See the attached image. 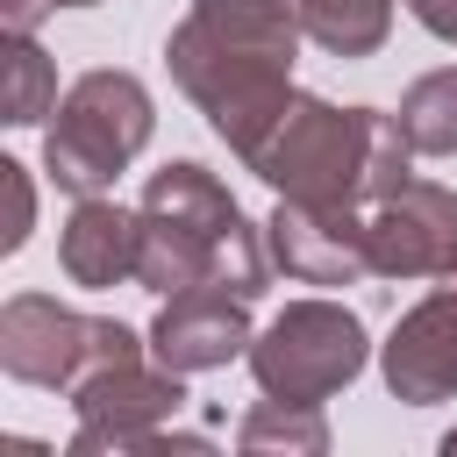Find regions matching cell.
Returning <instances> with one entry per match:
<instances>
[{
	"label": "cell",
	"mask_w": 457,
	"mask_h": 457,
	"mask_svg": "<svg viewBox=\"0 0 457 457\" xmlns=\"http://www.w3.org/2000/svg\"><path fill=\"white\" fill-rule=\"evenodd\" d=\"M250 171L286 193V200H343V207H378L414 179V143L400 114L378 107H336L321 93H293Z\"/></svg>",
	"instance_id": "7a4b0ae2"
},
{
	"label": "cell",
	"mask_w": 457,
	"mask_h": 457,
	"mask_svg": "<svg viewBox=\"0 0 457 457\" xmlns=\"http://www.w3.org/2000/svg\"><path fill=\"white\" fill-rule=\"evenodd\" d=\"M271 264L300 286H357L371 271V243H364V214L343 200H286L264 221Z\"/></svg>",
	"instance_id": "8992f818"
},
{
	"label": "cell",
	"mask_w": 457,
	"mask_h": 457,
	"mask_svg": "<svg viewBox=\"0 0 457 457\" xmlns=\"http://www.w3.org/2000/svg\"><path fill=\"white\" fill-rule=\"evenodd\" d=\"M57 0H0V21H7V36H36V21L50 14Z\"/></svg>",
	"instance_id": "ffe728a7"
},
{
	"label": "cell",
	"mask_w": 457,
	"mask_h": 457,
	"mask_svg": "<svg viewBox=\"0 0 457 457\" xmlns=\"http://www.w3.org/2000/svg\"><path fill=\"white\" fill-rule=\"evenodd\" d=\"M250 300L236 286H186L157 307L150 321V357L171 364L179 378L193 371H221L228 357H250Z\"/></svg>",
	"instance_id": "9c48e42d"
},
{
	"label": "cell",
	"mask_w": 457,
	"mask_h": 457,
	"mask_svg": "<svg viewBox=\"0 0 457 457\" xmlns=\"http://www.w3.org/2000/svg\"><path fill=\"white\" fill-rule=\"evenodd\" d=\"M400 129L414 143V157H457V64L443 71H421L407 93H400Z\"/></svg>",
	"instance_id": "2e32d148"
},
{
	"label": "cell",
	"mask_w": 457,
	"mask_h": 457,
	"mask_svg": "<svg viewBox=\"0 0 457 457\" xmlns=\"http://www.w3.org/2000/svg\"><path fill=\"white\" fill-rule=\"evenodd\" d=\"M378 371H386V393L407 407L457 400V286L450 278H436V293L393 321V336L378 343Z\"/></svg>",
	"instance_id": "30bf717a"
},
{
	"label": "cell",
	"mask_w": 457,
	"mask_h": 457,
	"mask_svg": "<svg viewBox=\"0 0 457 457\" xmlns=\"http://www.w3.org/2000/svg\"><path fill=\"white\" fill-rule=\"evenodd\" d=\"M371 343H364V321L336 300H293L286 314H271V328H257L250 343V378L257 393L271 400H328L343 393L357 371H364Z\"/></svg>",
	"instance_id": "277c9868"
},
{
	"label": "cell",
	"mask_w": 457,
	"mask_h": 457,
	"mask_svg": "<svg viewBox=\"0 0 457 457\" xmlns=\"http://www.w3.org/2000/svg\"><path fill=\"white\" fill-rule=\"evenodd\" d=\"M293 14L328 57H371L393 36V0H293Z\"/></svg>",
	"instance_id": "5bb4252c"
},
{
	"label": "cell",
	"mask_w": 457,
	"mask_h": 457,
	"mask_svg": "<svg viewBox=\"0 0 457 457\" xmlns=\"http://www.w3.org/2000/svg\"><path fill=\"white\" fill-rule=\"evenodd\" d=\"M93 314H71L57 307L50 293H14L0 307V371L21 378V386H50V393H71L86 357H93Z\"/></svg>",
	"instance_id": "ba28073f"
},
{
	"label": "cell",
	"mask_w": 457,
	"mask_h": 457,
	"mask_svg": "<svg viewBox=\"0 0 457 457\" xmlns=\"http://www.w3.org/2000/svg\"><path fill=\"white\" fill-rule=\"evenodd\" d=\"M293 0H193L164 43L179 93L207 114V129L250 164L278 114L293 107V57H300Z\"/></svg>",
	"instance_id": "6da1fadb"
},
{
	"label": "cell",
	"mask_w": 457,
	"mask_h": 457,
	"mask_svg": "<svg viewBox=\"0 0 457 457\" xmlns=\"http://www.w3.org/2000/svg\"><path fill=\"white\" fill-rule=\"evenodd\" d=\"M57 7H100V0H57Z\"/></svg>",
	"instance_id": "7402d4cb"
},
{
	"label": "cell",
	"mask_w": 457,
	"mask_h": 457,
	"mask_svg": "<svg viewBox=\"0 0 457 457\" xmlns=\"http://www.w3.org/2000/svg\"><path fill=\"white\" fill-rule=\"evenodd\" d=\"M150 129H157V107H150V93H143L136 71H86V79H71V93L57 100V121H50V136H43V171H50L71 200L107 193V186L143 157Z\"/></svg>",
	"instance_id": "3957f363"
},
{
	"label": "cell",
	"mask_w": 457,
	"mask_h": 457,
	"mask_svg": "<svg viewBox=\"0 0 457 457\" xmlns=\"http://www.w3.org/2000/svg\"><path fill=\"white\" fill-rule=\"evenodd\" d=\"M0 186H7V228H0V250L14 257L36 228V186H29V164L21 157H0Z\"/></svg>",
	"instance_id": "ac0fdd59"
},
{
	"label": "cell",
	"mask_w": 457,
	"mask_h": 457,
	"mask_svg": "<svg viewBox=\"0 0 457 457\" xmlns=\"http://www.w3.org/2000/svg\"><path fill=\"white\" fill-rule=\"evenodd\" d=\"M364 243L378 278H443L457 264V193L436 179H407L364 214Z\"/></svg>",
	"instance_id": "52a82bcc"
},
{
	"label": "cell",
	"mask_w": 457,
	"mask_h": 457,
	"mask_svg": "<svg viewBox=\"0 0 457 457\" xmlns=\"http://www.w3.org/2000/svg\"><path fill=\"white\" fill-rule=\"evenodd\" d=\"M57 264L86 293H107V286L136 278V214L121 200H107V193H86L71 207L64 236H57Z\"/></svg>",
	"instance_id": "8fae6325"
},
{
	"label": "cell",
	"mask_w": 457,
	"mask_h": 457,
	"mask_svg": "<svg viewBox=\"0 0 457 457\" xmlns=\"http://www.w3.org/2000/svg\"><path fill=\"white\" fill-rule=\"evenodd\" d=\"M143 207H157V214H171V221H186V228H200V236H214V243H236V236L250 228V221H243V207H236V193H228L207 164H193V157H179V164L150 171Z\"/></svg>",
	"instance_id": "4fadbf2b"
},
{
	"label": "cell",
	"mask_w": 457,
	"mask_h": 457,
	"mask_svg": "<svg viewBox=\"0 0 457 457\" xmlns=\"http://www.w3.org/2000/svg\"><path fill=\"white\" fill-rule=\"evenodd\" d=\"M221 250L214 236L157 214V207H136V286H150L157 300L186 293V286H221Z\"/></svg>",
	"instance_id": "7c38bea8"
},
{
	"label": "cell",
	"mask_w": 457,
	"mask_h": 457,
	"mask_svg": "<svg viewBox=\"0 0 457 457\" xmlns=\"http://www.w3.org/2000/svg\"><path fill=\"white\" fill-rule=\"evenodd\" d=\"M443 450H450V457H457V428H450V436H443Z\"/></svg>",
	"instance_id": "44dd1931"
},
{
	"label": "cell",
	"mask_w": 457,
	"mask_h": 457,
	"mask_svg": "<svg viewBox=\"0 0 457 457\" xmlns=\"http://www.w3.org/2000/svg\"><path fill=\"white\" fill-rule=\"evenodd\" d=\"M71 414H79V436H71V457H100V450H143L150 428H164L186 400L179 371L171 364H143V357H121V364H100L86 371L71 393Z\"/></svg>",
	"instance_id": "5b68a950"
},
{
	"label": "cell",
	"mask_w": 457,
	"mask_h": 457,
	"mask_svg": "<svg viewBox=\"0 0 457 457\" xmlns=\"http://www.w3.org/2000/svg\"><path fill=\"white\" fill-rule=\"evenodd\" d=\"M236 450H250V457H271V450H286V457H321V450H328V421H321L314 400H271V393H264V407L243 414Z\"/></svg>",
	"instance_id": "9a60e30c"
},
{
	"label": "cell",
	"mask_w": 457,
	"mask_h": 457,
	"mask_svg": "<svg viewBox=\"0 0 457 457\" xmlns=\"http://www.w3.org/2000/svg\"><path fill=\"white\" fill-rule=\"evenodd\" d=\"M43 114H57V64L36 36H7V121L36 129Z\"/></svg>",
	"instance_id": "e0dca14e"
},
{
	"label": "cell",
	"mask_w": 457,
	"mask_h": 457,
	"mask_svg": "<svg viewBox=\"0 0 457 457\" xmlns=\"http://www.w3.org/2000/svg\"><path fill=\"white\" fill-rule=\"evenodd\" d=\"M407 14H414L436 43H457V0H407Z\"/></svg>",
	"instance_id": "d6986e66"
}]
</instances>
